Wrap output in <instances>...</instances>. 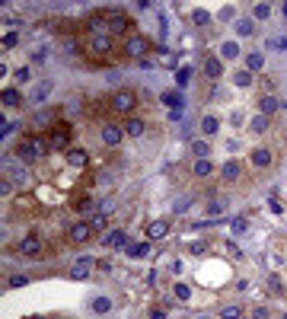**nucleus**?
<instances>
[{
  "mask_svg": "<svg viewBox=\"0 0 287 319\" xmlns=\"http://www.w3.org/2000/svg\"><path fill=\"white\" fill-rule=\"evenodd\" d=\"M134 105H138V96H134V89H115L109 99V109L115 112V115H131Z\"/></svg>",
  "mask_w": 287,
  "mask_h": 319,
  "instance_id": "1",
  "label": "nucleus"
},
{
  "mask_svg": "<svg viewBox=\"0 0 287 319\" xmlns=\"http://www.w3.org/2000/svg\"><path fill=\"white\" fill-rule=\"evenodd\" d=\"M125 55L134 58V61H144V58L150 55V39H147V35H141V32H131L125 39Z\"/></svg>",
  "mask_w": 287,
  "mask_h": 319,
  "instance_id": "2",
  "label": "nucleus"
},
{
  "mask_svg": "<svg viewBox=\"0 0 287 319\" xmlns=\"http://www.w3.org/2000/svg\"><path fill=\"white\" fill-rule=\"evenodd\" d=\"M42 249H45V242L39 233H26V237L19 239V246H16V252L19 255H29V259H39L42 255Z\"/></svg>",
  "mask_w": 287,
  "mask_h": 319,
  "instance_id": "3",
  "label": "nucleus"
},
{
  "mask_svg": "<svg viewBox=\"0 0 287 319\" xmlns=\"http://www.w3.org/2000/svg\"><path fill=\"white\" fill-rule=\"evenodd\" d=\"M105 19H109V35L112 39H115V35H125L128 29H131V16H125V13H118V10H109Z\"/></svg>",
  "mask_w": 287,
  "mask_h": 319,
  "instance_id": "4",
  "label": "nucleus"
},
{
  "mask_svg": "<svg viewBox=\"0 0 287 319\" xmlns=\"http://www.w3.org/2000/svg\"><path fill=\"white\" fill-rule=\"evenodd\" d=\"M112 45H115L112 35H89V39H86V51L93 58H102V55H109V51H112Z\"/></svg>",
  "mask_w": 287,
  "mask_h": 319,
  "instance_id": "5",
  "label": "nucleus"
},
{
  "mask_svg": "<svg viewBox=\"0 0 287 319\" xmlns=\"http://www.w3.org/2000/svg\"><path fill=\"white\" fill-rule=\"evenodd\" d=\"M48 144H51V150H71V128L67 125H58V128H51V134H48Z\"/></svg>",
  "mask_w": 287,
  "mask_h": 319,
  "instance_id": "6",
  "label": "nucleus"
},
{
  "mask_svg": "<svg viewBox=\"0 0 287 319\" xmlns=\"http://www.w3.org/2000/svg\"><path fill=\"white\" fill-rule=\"evenodd\" d=\"M89 237H93V227H89V220H77V224H71V230H67V239H71L73 246H83Z\"/></svg>",
  "mask_w": 287,
  "mask_h": 319,
  "instance_id": "7",
  "label": "nucleus"
},
{
  "mask_svg": "<svg viewBox=\"0 0 287 319\" xmlns=\"http://www.w3.org/2000/svg\"><path fill=\"white\" fill-rule=\"evenodd\" d=\"M99 138H102L105 147H118V144L125 141V128H122V125H102V134H99Z\"/></svg>",
  "mask_w": 287,
  "mask_h": 319,
  "instance_id": "8",
  "label": "nucleus"
},
{
  "mask_svg": "<svg viewBox=\"0 0 287 319\" xmlns=\"http://www.w3.org/2000/svg\"><path fill=\"white\" fill-rule=\"evenodd\" d=\"M169 237V220L160 217V220H150L147 224V239L150 242H156V239H166Z\"/></svg>",
  "mask_w": 287,
  "mask_h": 319,
  "instance_id": "9",
  "label": "nucleus"
},
{
  "mask_svg": "<svg viewBox=\"0 0 287 319\" xmlns=\"http://www.w3.org/2000/svg\"><path fill=\"white\" fill-rule=\"evenodd\" d=\"M122 128H125V138H144V131H147V121H144L141 115H128Z\"/></svg>",
  "mask_w": 287,
  "mask_h": 319,
  "instance_id": "10",
  "label": "nucleus"
},
{
  "mask_svg": "<svg viewBox=\"0 0 287 319\" xmlns=\"http://www.w3.org/2000/svg\"><path fill=\"white\" fill-rule=\"evenodd\" d=\"M64 157H67V166H73V169H86L89 166V154L83 147H71Z\"/></svg>",
  "mask_w": 287,
  "mask_h": 319,
  "instance_id": "11",
  "label": "nucleus"
},
{
  "mask_svg": "<svg viewBox=\"0 0 287 319\" xmlns=\"http://www.w3.org/2000/svg\"><path fill=\"white\" fill-rule=\"evenodd\" d=\"M249 160H252L255 169H268V166H271V150L268 147H255L252 154H249Z\"/></svg>",
  "mask_w": 287,
  "mask_h": 319,
  "instance_id": "12",
  "label": "nucleus"
},
{
  "mask_svg": "<svg viewBox=\"0 0 287 319\" xmlns=\"http://www.w3.org/2000/svg\"><path fill=\"white\" fill-rule=\"evenodd\" d=\"M220 176L226 182H236L239 176H243V163H239V160H226V163L220 166Z\"/></svg>",
  "mask_w": 287,
  "mask_h": 319,
  "instance_id": "13",
  "label": "nucleus"
},
{
  "mask_svg": "<svg viewBox=\"0 0 287 319\" xmlns=\"http://www.w3.org/2000/svg\"><path fill=\"white\" fill-rule=\"evenodd\" d=\"M0 102H3V109H19V105H22V93L16 86H6L3 96H0Z\"/></svg>",
  "mask_w": 287,
  "mask_h": 319,
  "instance_id": "14",
  "label": "nucleus"
},
{
  "mask_svg": "<svg viewBox=\"0 0 287 319\" xmlns=\"http://www.w3.org/2000/svg\"><path fill=\"white\" fill-rule=\"evenodd\" d=\"M278 109H281V99H278V96L268 93V96H262V99H259V115H268L271 118Z\"/></svg>",
  "mask_w": 287,
  "mask_h": 319,
  "instance_id": "15",
  "label": "nucleus"
},
{
  "mask_svg": "<svg viewBox=\"0 0 287 319\" xmlns=\"http://www.w3.org/2000/svg\"><path fill=\"white\" fill-rule=\"evenodd\" d=\"M16 157L22 160V163H35V160H39V157H35V150H32V141H29V138H22L19 144H16Z\"/></svg>",
  "mask_w": 287,
  "mask_h": 319,
  "instance_id": "16",
  "label": "nucleus"
},
{
  "mask_svg": "<svg viewBox=\"0 0 287 319\" xmlns=\"http://www.w3.org/2000/svg\"><path fill=\"white\" fill-rule=\"evenodd\" d=\"M102 246H109V249H118V246H128V233L118 227V230H112V233H105V239H102Z\"/></svg>",
  "mask_w": 287,
  "mask_h": 319,
  "instance_id": "17",
  "label": "nucleus"
},
{
  "mask_svg": "<svg viewBox=\"0 0 287 319\" xmlns=\"http://www.w3.org/2000/svg\"><path fill=\"white\" fill-rule=\"evenodd\" d=\"M262 67H265V55H262V51H249V55H246V71L259 74Z\"/></svg>",
  "mask_w": 287,
  "mask_h": 319,
  "instance_id": "18",
  "label": "nucleus"
},
{
  "mask_svg": "<svg viewBox=\"0 0 287 319\" xmlns=\"http://www.w3.org/2000/svg\"><path fill=\"white\" fill-rule=\"evenodd\" d=\"M51 89H55V83H51V80L35 83V89H32V102H45V99L51 96Z\"/></svg>",
  "mask_w": 287,
  "mask_h": 319,
  "instance_id": "19",
  "label": "nucleus"
},
{
  "mask_svg": "<svg viewBox=\"0 0 287 319\" xmlns=\"http://www.w3.org/2000/svg\"><path fill=\"white\" fill-rule=\"evenodd\" d=\"M205 74H208L211 80H220L223 77V61L220 58H208L205 61Z\"/></svg>",
  "mask_w": 287,
  "mask_h": 319,
  "instance_id": "20",
  "label": "nucleus"
},
{
  "mask_svg": "<svg viewBox=\"0 0 287 319\" xmlns=\"http://www.w3.org/2000/svg\"><path fill=\"white\" fill-rule=\"evenodd\" d=\"M192 172H195L198 179H208L211 172H214V163H211L208 157H205V160H195V163H192Z\"/></svg>",
  "mask_w": 287,
  "mask_h": 319,
  "instance_id": "21",
  "label": "nucleus"
},
{
  "mask_svg": "<svg viewBox=\"0 0 287 319\" xmlns=\"http://www.w3.org/2000/svg\"><path fill=\"white\" fill-rule=\"evenodd\" d=\"M243 316H246V310L239 307V303H226V307L220 310V316H217V319H243Z\"/></svg>",
  "mask_w": 287,
  "mask_h": 319,
  "instance_id": "22",
  "label": "nucleus"
},
{
  "mask_svg": "<svg viewBox=\"0 0 287 319\" xmlns=\"http://www.w3.org/2000/svg\"><path fill=\"white\" fill-rule=\"evenodd\" d=\"M252 80H255V74H249V71H236V74H233V86H239V89H249Z\"/></svg>",
  "mask_w": 287,
  "mask_h": 319,
  "instance_id": "23",
  "label": "nucleus"
},
{
  "mask_svg": "<svg viewBox=\"0 0 287 319\" xmlns=\"http://www.w3.org/2000/svg\"><path fill=\"white\" fill-rule=\"evenodd\" d=\"M249 128H252L255 134H265L268 128H271V118H268V115H252V121H249Z\"/></svg>",
  "mask_w": 287,
  "mask_h": 319,
  "instance_id": "24",
  "label": "nucleus"
},
{
  "mask_svg": "<svg viewBox=\"0 0 287 319\" xmlns=\"http://www.w3.org/2000/svg\"><path fill=\"white\" fill-rule=\"evenodd\" d=\"M239 58V45L236 42H223L220 45V61H236Z\"/></svg>",
  "mask_w": 287,
  "mask_h": 319,
  "instance_id": "25",
  "label": "nucleus"
},
{
  "mask_svg": "<svg viewBox=\"0 0 287 319\" xmlns=\"http://www.w3.org/2000/svg\"><path fill=\"white\" fill-rule=\"evenodd\" d=\"M172 294H176L179 303H188V300H192V287L182 284V281H176V284H172Z\"/></svg>",
  "mask_w": 287,
  "mask_h": 319,
  "instance_id": "26",
  "label": "nucleus"
},
{
  "mask_svg": "<svg viewBox=\"0 0 287 319\" xmlns=\"http://www.w3.org/2000/svg\"><path fill=\"white\" fill-rule=\"evenodd\" d=\"M252 32H255V19H236V35L249 39Z\"/></svg>",
  "mask_w": 287,
  "mask_h": 319,
  "instance_id": "27",
  "label": "nucleus"
},
{
  "mask_svg": "<svg viewBox=\"0 0 287 319\" xmlns=\"http://www.w3.org/2000/svg\"><path fill=\"white\" fill-rule=\"evenodd\" d=\"M156 64H160V67H169V71H172V67H176V55H172L169 48H160V55H156Z\"/></svg>",
  "mask_w": 287,
  "mask_h": 319,
  "instance_id": "28",
  "label": "nucleus"
},
{
  "mask_svg": "<svg viewBox=\"0 0 287 319\" xmlns=\"http://www.w3.org/2000/svg\"><path fill=\"white\" fill-rule=\"evenodd\" d=\"M192 22H195V26H208V22H211V13L205 10V6H195V10H192Z\"/></svg>",
  "mask_w": 287,
  "mask_h": 319,
  "instance_id": "29",
  "label": "nucleus"
},
{
  "mask_svg": "<svg viewBox=\"0 0 287 319\" xmlns=\"http://www.w3.org/2000/svg\"><path fill=\"white\" fill-rule=\"evenodd\" d=\"M217 128H220V121H217L214 115H205V118H201V131H205L208 138H211V134H217Z\"/></svg>",
  "mask_w": 287,
  "mask_h": 319,
  "instance_id": "30",
  "label": "nucleus"
},
{
  "mask_svg": "<svg viewBox=\"0 0 287 319\" xmlns=\"http://www.w3.org/2000/svg\"><path fill=\"white\" fill-rule=\"evenodd\" d=\"M192 154H195V160H205L211 154V144L208 141H192Z\"/></svg>",
  "mask_w": 287,
  "mask_h": 319,
  "instance_id": "31",
  "label": "nucleus"
},
{
  "mask_svg": "<svg viewBox=\"0 0 287 319\" xmlns=\"http://www.w3.org/2000/svg\"><path fill=\"white\" fill-rule=\"evenodd\" d=\"M89 310H93V313H109V310H112V300H109V297H96L93 303H89Z\"/></svg>",
  "mask_w": 287,
  "mask_h": 319,
  "instance_id": "32",
  "label": "nucleus"
},
{
  "mask_svg": "<svg viewBox=\"0 0 287 319\" xmlns=\"http://www.w3.org/2000/svg\"><path fill=\"white\" fill-rule=\"evenodd\" d=\"M268 16H271V6L268 3H255L252 6V19L255 22H262V19H268Z\"/></svg>",
  "mask_w": 287,
  "mask_h": 319,
  "instance_id": "33",
  "label": "nucleus"
},
{
  "mask_svg": "<svg viewBox=\"0 0 287 319\" xmlns=\"http://www.w3.org/2000/svg\"><path fill=\"white\" fill-rule=\"evenodd\" d=\"M51 121H55V112H45V109H42L39 115H35V121H32V125H35V128H48Z\"/></svg>",
  "mask_w": 287,
  "mask_h": 319,
  "instance_id": "34",
  "label": "nucleus"
},
{
  "mask_svg": "<svg viewBox=\"0 0 287 319\" xmlns=\"http://www.w3.org/2000/svg\"><path fill=\"white\" fill-rule=\"evenodd\" d=\"M268 48H271V51H287V35H271V39H268Z\"/></svg>",
  "mask_w": 287,
  "mask_h": 319,
  "instance_id": "35",
  "label": "nucleus"
},
{
  "mask_svg": "<svg viewBox=\"0 0 287 319\" xmlns=\"http://www.w3.org/2000/svg\"><path fill=\"white\" fill-rule=\"evenodd\" d=\"M230 230L239 237V233H246V230H249V220H246V217H233V220H230Z\"/></svg>",
  "mask_w": 287,
  "mask_h": 319,
  "instance_id": "36",
  "label": "nucleus"
},
{
  "mask_svg": "<svg viewBox=\"0 0 287 319\" xmlns=\"http://www.w3.org/2000/svg\"><path fill=\"white\" fill-rule=\"evenodd\" d=\"M147 252H150V242H141V246H131V249H128V255H131V259H144Z\"/></svg>",
  "mask_w": 287,
  "mask_h": 319,
  "instance_id": "37",
  "label": "nucleus"
},
{
  "mask_svg": "<svg viewBox=\"0 0 287 319\" xmlns=\"http://www.w3.org/2000/svg\"><path fill=\"white\" fill-rule=\"evenodd\" d=\"M89 227H93V233L96 230H105V214H102V211H96V214L89 217Z\"/></svg>",
  "mask_w": 287,
  "mask_h": 319,
  "instance_id": "38",
  "label": "nucleus"
},
{
  "mask_svg": "<svg viewBox=\"0 0 287 319\" xmlns=\"http://www.w3.org/2000/svg\"><path fill=\"white\" fill-rule=\"evenodd\" d=\"M252 319H271V310L268 307H252V313H249Z\"/></svg>",
  "mask_w": 287,
  "mask_h": 319,
  "instance_id": "39",
  "label": "nucleus"
},
{
  "mask_svg": "<svg viewBox=\"0 0 287 319\" xmlns=\"http://www.w3.org/2000/svg\"><path fill=\"white\" fill-rule=\"evenodd\" d=\"M19 45V32H6L3 35V48H16Z\"/></svg>",
  "mask_w": 287,
  "mask_h": 319,
  "instance_id": "40",
  "label": "nucleus"
},
{
  "mask_svg": "<svg viewBox=\"0 0 287 319\" xmlns=\"http://www.w3.org/2000/svg\"><path fill=\"white\" fill-rule=\"evenodd\" d=\"M268 287H271L275 294H284V281L278 278V275H271V278H268Z\"/></svg>",
  "mask_w": 287,
  "mask_h": 319,
  "instance_id": "41",
  "label": "nucleus"
},
{
  "mask_svg": "<svg viewBox=\"0 0 287 319\" xmlns=\"http://www.w3.org/2000/svg\"><path fill=\"white\" fill-rule=\"evenodd\" d=\"M6 284H10V287H26V284H29V275H13Z\"/></svg>",
  "mask_w": 287,
  "mask_h": 319,
  "instance_id": "42",
  "label": "nucleus"
},
{
  "mask_svg": "<svg viewBox=\"0 0 287 319\" xmlns=\"http://www.w3.org/2000/svg\"><path fill=\"white\" fill-rule=\"evenodd\" d=\"M217 16H220L223 22H230V19H236V6H223L220 13H217Z\"/></svg>",
  "mask_w": 287,
  "mask_h": 319,
  "instance_id": "43",
  "label": "nucleus"
},
{
  "mask_svg": "<svg viewBox=\"0 0 287 319\" xmlns=\"http://www.w3.org/2000/svg\"><path fill=\"white\" fill-rule=\"evenodd\" d=\"M0 195H6V198H10V195H13V179H0Z\"/></svg>",
  "mask_w": 287,
  "mask_h": 319,
  "instance_id": "44",
  "label": "nucleus"
},
{
  "mask_svg": "<svg viewBox=\"0 0 287 319\" xmlns=\"http://www.w3.org/2000/svg\"><path fill=\"white\" fill-rule=\"evenodd\" d=\"M29 77H32L29 67H16V83H29Z\"/></svg>",
  "mask_w": 287,
  "mask_h": 319,
  "instance_id": "45",
  "label": "nucleus"
},
{
  "mask_svg": "<svg viewBox=\"0 0 287 319\" xmlns=\"http://www.w3.org/2000/svg\"><path fill=\"white\" fill-rule=\"evenodd\" d=\"M268 211H271V214H278V217H281V214H284V204L278 201V198H271V201H268Z\"/></svg>",
  "mask_w": 287,
  "mask_h": 319,
  "instance_id": "46",
  "label": "nucleus"
},
{
  "mask_svg": "<svg viewBox=\"0 0 287 319\" xmlns=\"http://www.w3.org/2000/svg\"><path fill=\"white\" fill-rule=\"evenodd\" d=\"M188 249H192V255H205V252H208V246H205V242H192Z\"/></svg>",
  "mask_w": 287,
  "mask_h": 319,
  "instance_id": "47",
  "label": "nucleus"
},
{
  "mask_svg": "<svg viewBox=\"0 0 287 319\" xmlns=\"http://www.w3.org/2000/svg\"><path fill=\"white\" fill-rule=\"evenodd\" d=\"M188 204H192V198H188V195H185V198H179V201H176V214H182Z\"/></svg>",
  "mask_w": 287,
  "mask_h": 319,
  "instance_id": "48",
  "label": "nucleus"
},
{
  "mask_svg": "<svg viewBox=\"0 0 287 319\" xmlns=\"http://www.w3.org/2000/svg\"><path fill=\"white\" fill-rule=\"evenodd\" d=\"M73 278H89V268H80V265H73Z\"/></svg>",
  "mask_w": 287,
  "mask_h": 319,
  "instance_id": "49",
  "label": "nucleus"
},
{
  "mask_svg": "<svg viewBox=\"0 0 287 319\" xmlns=\"http://www.w3.org/2000/svg\"><path fill=\"white\" fill-rule=\"evenodd\" d=\"M150 319H166V310L163 307H153V310H150Z\"/></svg>",
  "mask_w": 287,
  "mask_h": 319,
  "instance_id": "50",
  "label": "nucleus"
},
{
  "mask_svg": "<svg viewBox=\"0 0 287 319\" xmlns=\"http://www.w3.org/2000/svg\"><path fill=\"white\" fill-rule=\"evenodd\" d=\"M169 271L179 278V275H182V262H179V259H176V262H169Z\"/></svg>",
  "mask_w": 287,
  "mask_h": 319,
  "instance_id": "51",
  "label": "nucleus"
},
{
  "mask_svg": "<svg viewBox=\"0 0 287 319\" xmlns=\"http://www.w3.org/2000/svg\"><path fill=\"white\" fill-rule=\"evenodd\" d=\"M13 182H19V185H22V182H26V169H16V172H13Z\"/></svg>",
  "mask_w": 287,
  "mask_h": 319,
  "instance_id": "52",
  "label": "nucleus"
},
{
  "mask_svg": "<svg viewBox=\"0 0 287 319\" xmlns=\"http://www.w3.org/2000/svg\"><path fill=\"white\" fill-rule=\"evenodd\" d=\"M278 10H281V13H284V16H287V3H281V6H278Z\"/></svg>",
  "mask_w": 287,
  "mask_h": 319,
  "instance_id": "53",
  "label": "nucleus"
},
{
  "mask_svg": "<svg viewBox=\"0 0 287 319\" xmlns=\"http://www.w3.org/2000/svg\"><path fill=\"white\" fill-rule=\"evenodd\" d=\"M26 319H48V316H26Z\"/></svg>",
  "mask_w": 287,
  "mask_h": 319,
  "instance_id": "54",
  "label": "nucleus"
},
{
  "mask_svg": "<svg viewBox=\"0 0 287 319\" xmlns=\"http://www.w3.org/2000/svg\"><path fill=\"white\" fill-rule=\"evenodd\" d=\"M195 319H214V316H195Z\"/></svg>",
  "mask_w": 287,
  "mask_h": 319,
  "instance_id": "55",
  "label": "nucleus"
},
{
  "mask_svg": "<svg viewBox=\"0 0 287 319\" xmlns=\"http://www.w3.org/2000/svg\"><path fill=\"white\" fill-rule=\"evenodd\" d=\"M281 319H287V313H284V316H281Z\"/></svg>",
  "mask_w": 287,
  "mask_h": 319,
  "instance_id": "56",
  "label": "nucleus"
}]
</instances>
